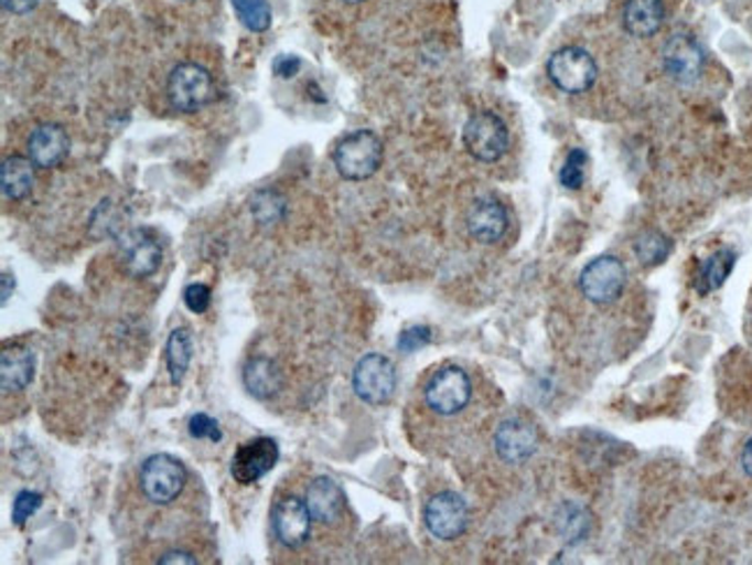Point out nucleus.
<instances>
[{"instance_id":"obj_26","label":"nucleus","mask_w":752,"mask_h":565,"mask_svg":"<svg viewBox=\"0 0 752 565\" xmlns=\"http://www.w3.org/2000/svg\"><path fill=\"white\" fill-rule=\"evenodd\" d=\"M232 8L248 31L253 33L269 31L273 14L267 0H232Z\"/></svg>"},{"instance_id":"obj_23","label":"nucleus","mask_w":752,"mask_h":565,"mask_svg":"<svg viewBox=\"0 0 752 565\" xmlns=\"http://www.w3.org/2000/svg\"><path fill=\"white\" fill-rule=\"evenodd\" d=\"M164 360H168V371H170V381L172 385H181L183 383V375L191 366L193 360V339L191 332H187L185 327L174 329L168 339V350H164Z\"/></svg>"},{"instance_id":"obj_19","label":"nucleus","mask_w":752,"mask_h":565,"mask_svg":"<svg viewBox=\"0 0 752 565\" xmlns=\"http://www.w3.org/2000/svg\"><path fill=\"white\" fill-rule=\"evenodd\" d=\"M663 0H627L623 8V26L632 38H651L663 29Z\"/></svg>"},{"instance_id":"obj_21","label":"nucleus","mask_w":752,"mask_h":565,"mask_svg":"<svg viewBox=\"0 0 752 565\" xmlns=\"http://www.w3.org/2000/svg\"><path fill=\"white\" fill-rule=\"evenodd\" d=\"M35 183V164L26 156H8L0 168V188L8 200H26Z\"/></svg>"},{"instance_id":"obj_12","label":"nucleus","mask_w":752,"mask_h":565,"mask_svg":"<svg viewBox=\"0 0 752 565\" xmlns=\"http://www.w3.org/2000/svg\"><path fill=\"white\" fill-rule=\"evenodd\" d=\"M425 524L438 540H456L468 526V505L454 491H440L425 508Z\"/></svg>"},{"instance_id":"obj_4","label":"nucleus","mask_w":752,"mask_h":565,"mask_svg":"<svg viewBox=\"0 0 752 565\" xmlns=\"http://www.w3.org/2000/svg\"><path fill=\"white\" fill-rule=\"evenodd\" d=\"M463 145L480 162H496L509 149V130L498 114L477 111L463 128Z\"/></svg>"},{"instance_id":"obj_2","label":"nucleus","mask_w":752,"mask_h":565,"mask_svg":"<svg viewBox=\"0 0 752 565\" xmlns=\"http://www.w3.org/2000/svg\"><path fill=\"white\" fill-rule=\"evenodd\" d=\"M383 164V139L373 130L345 135L334 149V168L345 181H366Z\"/></svg>"},{"instance_id":"obj_3","label":"nucleus","mask_w":752,"mask_h":565,"mask_svg":"<svg viewBox=\"0 0 752 565\" xmlns=\"http://www.w3.org/2000/svg\"><path fill=\"white\" fill-rule=\"evenodd\" d=\"M187 484L185 466L172 455H153L139 468V489L153 505L174 503Z\"/></svg>"},{"instance_id":"obj_27","label":"nucleus","mask_w":752,"mask_h":565,"mask_svg":"<svg viewBox=\"0 0 752 565\" xmlns=\"http://www.w3.org/2000/svg\"><path fill=\"white\" fill-rule=\"evenodd\" d=\"M586 164H589V156L583 149H572L566 164L560 168V183L568 188V191H579L586 181Z\"/></svg>"},{"instance_id":"obj_22","label":"nucleus","mask_w":752,"mask_h":565,"mask_svg":"<svg viewBox=\"0 0 752 565\" xmlns=\"http://www.w3.org/2000/svg\"><path fill=\"white\" fill-rule=\"evenodd\" d=\"M737 265V253L732 248H720L713 255H709L707 260H703L697 280H695V290L699 295H709L718 288H722V282L730 278L732 269Z\"/></svg>"},{"instance_id":"obj_35","label":"nucleus","mask_w":752,"mask_h":565,"mask_svg":"<svg viewBox=\"0 0 752 565\" xmlns=\"http://www.w3.org/2000/svg\"><path fill=\"white\" fill-rule=\"evenodd\" d=\"M741 466L745 470V476L752 478V438L745 443L743 447V452H741Z\"/></svg>"},{"instance_id":"obj_30","label":"nucleus","mask_w":752,"mask_h":565,"mask_svg":"<svg viewBox=\"0 0 752 565\" xmlns=\"http://www.w3.org/2000/svg\"><path fill=\"white\" fill-rule=\"evenodd\" d=\"M431 343V329L425 327V324H415V327H408L401 332V337H398V350L401 352H415L419 348H425Z\"/></svg>"},{"instance_id":"obj_36","label":"nucleus","mask_w":752,"mask_h":565,"mask_svg":"<svg viewBox=\"0 0 752 565\" xmlns=\"http://www.w3.org/2000/svg\"><path fill=\"white\" fill-rule=\"evenodd\" d=\"M0 280H3V306H6L10 301V297H12V290H14V276L6 271Z\"/></svg>"},{"instance_id":"obj_29","label":"nucleus","mask_w":752,"mask_h":565,"mask_svg":"<svg viewBox=\"0 0 752 565\" xmlns=\"http://www.w3.org/2000/svg\"><path fill=\"white\" fill-rule=\"evenodd\" d=\"M187 431H191L193 438L197 440H211V443H218L223 438L218 422L214 417H208L206 413H197L191 417V424H187Z\"/></svg>"},{"instance_id":"obj_1","label":"nucleus","mask_w":752,"mask_h":565,"mask_svg":"<svg viewBox=\"0 0 752 565\" xmlns=\"http://www.w3.org/2000/svg\"><path fill=\"white\" fill-rule=\"evenodd\" d=\"M473 402V381L465 369L444 364L425 385V404L438 417L461 415Z\"/></svg>"},{"instance_id":"obj_7","label":"nucleus","mask_w":752,"mask_h":565,"mask_svg":"<svg viewBox=\"0 0 752 565\" xmlns=\"http://www.w3.org/2000/svg\"><path fill=\"white\" fill-rule=\"evenodd\" d=\"M627 282V271L614 255H600L583 267L579 276V290L591 303H614Z\"/></svg>"},{"instance_id":"obj_18","label":"nucleus","mask_w":752,"mask_h":565,"mask_svg":"<svg viewBox=\"0 0 752 565\" xmlns=\"http://www.w3.org/2000/svg\"><path fill=\"white\" fill-rule=\"evenodd\" d=\"M35 375V358L29 348L8 345L0 352V385L3 392H21L33 383Z\"/></svg>"},{"instance_id":"obj_32","label":"nucleus","mask_w":752,"mask_h":565,"mask_svg":"<svg viewBox=\"0 0 752 565\" xmlns=\"http://www.w3.org/2000/svg\"><path fill=\"white\" fill-rule=\"evenodd\" d=\"M299 67H301L299 56L283 54V56H278L273 61V75L280 77V79H290V77H294L299 73Z\"/></svg>"},{"instance_id":"obj_24","label":"nucleus","mask_w":752,"mask_h":565,"mask_svg":"<svg viewBox=\"0 0 752 565\" xmlns=\"http://www.w3.org/2000/svg\"><path fill=\"white\" fill-rule=\"evenodd\" d=\"M286 198L271 188H262L250 198V214L260 225H276L286 218Z\"/></svg>"},{"instance_id":"obj_16","label":"nucleus","mask_w":752,"mask_h":565,"mask_svg":"<svg viewBox=\"0 0 752 565\" xmlns=\"http://www.w3.org/2000/svg\"><path fill=\"white\" fill-rule=\"evenodd\" d=\"M123 269L135 278H149L162 265V248L147 232H130L121 244Z\"/></svg>"},{"instance_id":"obj_33","label":"nucleus","mask_w":752,"mask_h":565,"mask_svg":"<svg viewBox=\"0 0 752 565\" xmlns=\"http://www.w3.org/2000/svg\"><path fill=\"white\" fill-rule=\"evenodd\" d=\"M160 565H172V563H179V565H195L197 558L193 554H187V552H181V550H174V552H168V554H162L158 558Z\"/></svg>"},{"instance_id":"obj_28","label":"nucleus","mask_w":752,"mask_h":565,"mask_svg":"<svg viewBox=\"0 0 752 565\" xmlns=\"http://www.w3.org/2000/svg\"><path fill=\"white\" fill-rule=\"evenodd\" d=\"M40 505H42V493L29 491V489L17 493V499L12 503V522L17 526H23L40 510Z\"/></svg>"},{"instance_id":"obj_9","label":"nucleus","mask_w":752,"mask_h":565,"mask_svg":"<svg viewBox=\"0 0 752 565\" xmlns=\"http://www.w3.org/2000/svg\"><path fill=\"white\" fill-rule=\"evenodd\" d=\"M271 526L280 545L288 550H299L309 543L313 516L305 501L297 497H280L271 510Z\"/></svg>"},{"instance_id":"obj_13","label":"nucleus","mask_w":752,"mask_h":565,"mask_svg":"<svg viewBox=\"0 0 752 565\" xmlns=\"http://www.w3.org/2000/svg\"><path fill=\"white\" fill-rule=\"evenodd\" d=\"M493 447L505 463H524L537 450L535 427L524 419H505L493 434Z\"/></svg>"},{"instance_id":"obj_10","label":"nucleus","mask_w":752,"mask_h":565,"mask_svg":"<svg viewBox=\"0 0 752 565\" xmlns=\"http://www.w3.org/2000/svg\"><path fill=\"white\" fill-rule=\"evenodd\" d=\"M278 459H280V450L273 438H255V440L239 445V450L234 452L229 473L234 482L248 487V484L260 482L267 473H271Z\"/></svg>"},{"instance_id":"obj_11","label":"nucleus","mask_w":752,"mask_h":565,"mask_svg":"<svg viewBox=\"0 0 752 565\" xmlns=\"http://www.w3.org/2000/svg\"><path fill=\"white\" fill-rule=\"evenodd\" d=\"M663 65H665V73L676 84L680 86L695 84L703 70L701 44L688 33L672 35L663 50Z\"/></svg>"},{"instance_id":"obj_15","label":"nucleus","mask_w":752,"mask_h":565,"mask_svg":"<svg viewBox=\"0 0 752 565\" xmlns=\"http://www.w3.org/2000/svg\"><path fill=\"white\" fill-rule=\"evenodd\" d=\"M305 505L313 522L322 526L336 524L345 512V491L332 478H315L305 489Z\"/></svg>"},{"instance_id":"obj_6","label":"nucleus","mask_w":752,"mask_h":565,"mask_svg":"<svg viewBox=\"0 0 752 565\" xmlns=\"http://www.w3.org/2000/svg\"><path fill=\"white\" fill-rule=\"evenodd\" d=\"M168 98L176 111L193 114L214 98V79L197 63H181L168 77Z\"/></svg>"},{"instance_id":"obj_14","label":"nucleus","mask_w":752,"mask_h":565,"mask_svg":"<svg viewBox=\"0 0 752 565\" xmlns=\"http://www.w3.org/2000/svg\"><path fill=\"white\" fill-rule=\"evenodd\" d=\"M468 232L470 237L480 244H496L505 237L509 227V214L505 204L496 198H482L473 204L468 214Z\"/></svg>"},{"instance_id":"obj_20","label":"nucleus","mask_w":752,"mask_h":565,"mask_svg":"<svg viewBox=\"0 0 752 565\" xmlns=\"http://www.w3.org/2000/svg\"><path fill=\"white\" fill-rule=\"evenodd\" d=\"M244 385L255 398L267 402V398L276 396L280 385H283V373H280L273 360L257 355L250 358L244 366Z\"/></svg>"},{"instance_id":"obj_31","label":"nucleus","mask_w":752,"mask_h":565,"mask_svg":"<svg viewBox=\"0 0 752 565\" xmlns=\"http://www.w3.org/2000/svg\"><path fill=\"white\" fill-rule=\"evenodd\" d=\"M183 301L187 306V311L202 316L211 306V288L204 286V282H191V286L183 290Z\"/></svg>"},{"instance_id":"obj_25","label":"nucleus","mask_w":752,"mask_h":565,"mask_svg":"<svg viewBox=\"0 0 752 565\" xmlns=\"http://www.w3.org/2000/svg\"><path fill=\"white\" fill-rule=\"evenodd\" d=\"M674 244L669 237H665L663 232L657 230H646L642 232L637 242H634V255L640 257V263L646 267H655V265H663L669 253H672Z\"/></svg>"},{"instance_id":"obj_34","label":"nucleus","mask_w":752,"mask_h":565,"mask_svg":"<svg viewBox=\"0 0 752 565\" xmlns=\"http://www.w3.org/2000/svg\"><path fill=\"white\" fill-rule=\"evenodd\" d=\"M37 3L40 0H3V10L12 14H29Z\"/></svg>"},{"instance_id":"obj_8","label":"nucleus","mask_w":752,"mask_h":565,"mask_svg":"<svg viewBox=\"0 0 752 565\" xmlns=\"http://www.w3.org/2000/svg\"><path fill=\"white\" fill-rule=\"evenodd\" d=\"M352 390L368 406H385L396 392V369L385 355H366L352 371Z\"/></svg>"},{"instance_id":"obj_5","label":"nucleus","mask_w":752,"mask_h":565,"mask_svg":"<svg viewBox=\"0 0 752 565\" xmlns=\"http://www.w3.org/2000/svg\"><path fill=\"white\" fill-rule=\"evenodd\" d=\"M547 75L556 88L577 96V93L589 90L595 84L598 63L581 46H562L549 58Z\"/></svg>"},{"instance_id":"obj_17","label":"nucleus","mask_w":752,"mask_h":565,"mask_svg":"<svg viewBox=\"0 0 752 565\" xmlns=\"http://www.w3.org/2000/svg\"><path fill=\"white\" fill-rule=\"evenodd\" d=\"M69 151V139L63 126L58 124H42L29 137V158L35 168L52 170L65 160Z\"/></svg>"},{"instance_id":"obj_37","label":"nucleus","mask_w":752,"mask_h":565,"mask_svg":"<svg viewBox=\"0 0 752 565\" xmlns=\"http://www.w3.org/2000/svg\"><path fill=\"white\" fill-rule=\"evenodd\" d=\"M343 3H350V6H357V3H364V0H343Z\"/></svg>"}]
</instances>
